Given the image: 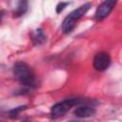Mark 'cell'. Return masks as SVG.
Returning <instances> with one entry per match:
<instances>
[{"mask_svg":"<svg viewBox=\"0 0 122 122\" xmlns=\"http://www.w3.org/2000/svg\"><path fill=\"white\" fill-rule=\"evenodd\" d=\"M67 5H69V3H65V2H61V3H59L58 5H57V7H56V12L57 13H59V12H61L64 9H65V7L67 6Z\"/></svg>","mask_w":122,"mask_h":122,"instance_id":"obj_10","label":"cell"},{"mask_svg":"<svg viewBox=\"0 0 122 122\" xmlns=\"http://www.w3.org/2000/svg\"><path fill=\"white\" fill-rule=\"evenodd\" d=\"M27 9H28V3L26 1L19 2L18 6L15 8V10L13 11V16L14 17H18V16L23 15L27 11Z\"/></svg>","mask_w":122,"mask_h":122,"instance_id":"obj_8","label":"cell"},{"mask_svg":"<svg viewBox=\"0 0 122 122\" xmlns=\"http://www.w3.org/2000/svg\"><path fill=\"white\" fill-rule=\"evenodd\" d=\"M25 109H26V106H20V107H17V108H15V109H12L11 111H10L9 116L11 117V118H14V117H16V116L18 115V113H19L21 111H23V110H25Z\"/></svg>","mask_w":122,"mask_h":122,"instance_id":"obj_9","label":"cell"},{"mask_svg":"<svg viewBox=\"0 0 122 122\" xmlns=\"http://www.w3.org/2000/svg\"><path fill=\"white\" fill-rule=\"evenodd\" d=\"M91 8V4L90 3H86L82 6H80L79 8H77L76 10H72L63 21L62 23V30L64 33H69L71 32L74 26H75V23L78 19H80Z\"/></svg>","mask_w":122,"mask_h":122,"instance_id":"obj_2","label":"cell"},{"mask_svg":"<svg viewBox=\"0 0 122 122\" xmlns=\"http://www.w3.org/2000/svg\"><path fill=\"white\" fill-rule=\"evenodd\" d=\"M115 4H116V2L113 1V0H108V1L102 2L98 6V8L96 10L95 18L97 20H102L105 17H107L110 14V12L112 10V9L115 6Z\"/></svg>","mask_w":122,"mask_h":122,"instance_id":"obj_5","label":"cell"},{"mask_svg":"<svg viewBox=\"0 0 122 122\" xmlns=\"http://www.w3.org/2000/svg\"><path fill=\"white\" fill-rule=\"evenodd\" d=\"M13 74H14V77L17 79V81H19L25 87L34 88L37 85L36 78L30 67L22 61L16 62L14 64Z\"/></svg>","mask_w":122,"mask_h":122,"instance_id":"obj_1","label":"cell"},{"mask_svg":"<svg viewBox=\"0 0 122 122\" xmlns=\"http://www.w3.org/2000/svg\"><path fill=\"white\" fill-rule=\"evenodd\" d=\"M111 56L108 52L101 51L96 53L93 58V68L98 71H106L111 65Z\"/></svg>","mask_w":122,"mask_h":122,"instance_id":"obj_4","label":"cell"},{"mask_svg":"<svg viewBox=\"0 0 122 122\" xmlns=\"http://www.w3.org/2000/svg\"><path fill=\"white\" fill-rule=\"evenodd\" d=\"M31 40L34 45H40L46 41V35L41 29H37L31 33Z\"/></svg>","mask_w":122,"mask_h":122,"instance_id":"obj_7","label":"cell"},{"mask_svg":"<svg viewBox=\"0 0 122 122\" xmlns=\"http://www.w3.org/2000/svg\"><path fill=\"white\" fill-rule=\"evenodd\" d=\"M84 101H85L84 99H80V98H70V99H66L64 101H61L59 103H56L55 105H53L51 107V115L53 118L61 117L70 109H71L73 106L79 105V104L83 103Z\"/></svg>","mask_w":122,"mask_h":122,"instance_id":"obj_3","label":"cell"},{"mask_svg":"<svg viewBox=\"0 0 122 122\" xmlns=\"http://www.w3.org/2000/svg\"><path fill=\"white\" fill-rule=\"evenodd\" d=\"M69 122H81V121H73V120H71V121H69Z\"/></svg>","mask_w":122,"mask_h":122,"instance_id":"obj_11","label":"cell"},{"mask_svg":"<svg viewBox=\"0 0 122 122\" xmlns=\"http://www.w3.org/2000/svg\"><path fill=\"white\" fill-rule=\"evenodd\" d=\"M95 113V109L91 106H80L75 109L74 114L79 118H86L93 115Z\"/></svg>","mask_w":122,"mask_h":122,"instance_id":"obj_6","label":"cell"}]
</instances>
